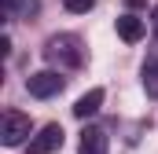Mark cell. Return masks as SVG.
Instances as JSON below:
<instances>
[{"mask_svg": "<svg viewBox=\"0 0 158 154\" xmlns=\"http://www.w3.org/2000/svg\"><path fill=\"white\" fill-rule=\"evenodd\" d=\"M44 59L55 63L59 70H77L81 63H85L81 37H74V33H55V37H48V44H44Z\"/></svg>", "mask_w": 158, "mask_h": 154, "instance_id": "obj_1", "label": "cell"}, {"mask_svg": "<svg viewBox=\"0 0 158 154\" xmlns=\"http://www.w3.org/2000/svg\"><path fill=\"white\" fill-rule=\"evenodd\" d=\"M30 132H33V121H30V114H22V110H7V114L0 117V143L4 147L26 143Z\"/></svg>", "mask_w": 158, "mask_h": 154, "instance_id": "obj_2", "label": "cell"}, {"mask_svg": "<svg viewBox=\"0 0 158 154\" xmlns=\"http://www.w3.org/2000/svg\"><path fill=\"white\" fill-rule=\"evenodd\" d=\"M26 92L33 99H52V95L63 92V77L55 74V70H37V74L26 77Z\"/></svg>", "mask_w": 158, "mask_h": 154, "instance_id": "obj_3", "label": "cell"}, {"mask_svg": "<svg viewBox=\"0 0 158 154\" xmlns=\"http://www.w3.org/2000/svg\"><path fill=\"white\" fill-rule=\"evenodd\" d=\"M63 136H66V132H63V125H55V121H52V125H44L37 136L30 140V147H26V151H30V154H52V151H59V147H63Z\"/></svg>", "mask_w": 158, "mask_h": 154, "instance_id": "obj_4", "label": "cell"}, {"mask_svg": "<svg viewBox=\"0 0 158 154\" xmlns=\"http://www.w3.org/2000/svg\"><path fill=\"white\" fill-rule=\"evenodd\" d=\"M77 154H107V132L88 125L81 132V143H77Z\"/></svg>", "mask_w": 158, "mask_h": 154, "instance_id": "obj_5", "label": "cell"}, {"mask_svg": "<svg viewBox=\"0 0 158 154\" xmlns=\"http://www.w3.org/2000/svg\"><path fill=\"white\" fill-rule=\"evenodd\" d=\"M147 33V26H143V18H136V15H121L118 18V37L125 44H136V40H143Z\"/></svg>", "mask_w": 158, "mask_h": 154, "instance_id": "obj_6", "label": "cell"}, {"mask_svg": "<svg viewBox=\"0 0 158 154\" xmlns=\"http://www.w3.org/2000/svg\"><path fill=\"white\" fill-rule=\"evenodd\" d=\"M99 107H103V88H92V92H85L77 103H74V117H81V121H85V117L96 114Z\"/></svg>", "mask_w": 158, "mask_h": 154, "instance_id": "obj_7", "label": "cell"}, {"mask_svg": "<svg viewBox=\"0 0 158 154\" xmlns=\"http://www.w3.org/2000/svg\"><path fill=\"white\" fill-rule=\"evenodd\" d=\"M63 7H66V11H74V15H85V11H92V7H96V0H63Z\"/></svg>", "mask_w": 158, "mask_h": 154, "instance_id": "obj_8", "label": "cell"}, {"mask_svg": "<svg viewBox=\"0 0 158 154\" xmlns=\"http://www.w3.org/2000/svg\"><path fill=\"white\" fill-rule=\"evenodd\" d=\"M151 33H155V40H158V7L151 11Z\"/></svg>", "mask_w": 158, "mask_h": 154, "instance_id": "obj_9", "label": "cell"}, {"mask_svg": "<svg viewBox=\"0 0 158 154\" xmlns=\"http://www.w3.org/2000/svg\"><path fill=\"white\" fill-rule=\"evenodd\" d=\"M0 4H4V11H7V15H11V11H15V7H19V4H22V0H0Z\"/></svg>", "mask_w": 158, "mask_h": 154, "instance_id": "obj_10", "label": "cell"}, {"mask_svg": "<svg viewBox=\"0 0 158 154\" xmlns=\"http://www.w3.org/2000/svg\"><path fill=\"white\" fill-rule=\"evenodd\" d=\"M125 4H129V7H143L147 0H125Z\"/></svg>", "mask_w": 158, "mask_h": 154, "instance_id": "obj_11", "label": "cell"}]
</instances>
